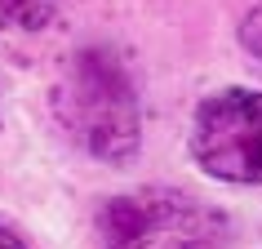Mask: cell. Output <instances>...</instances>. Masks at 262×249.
Wrapping results in <instances>:
<instances>
[{
	"mask_svg": "<svg viewBox=\"0 0 262 249\" xmlns=\"http://www.w3.org/2000/svg\"><path fill=\"white\" fill-rule=\"evenodd\" d=\"M54 116L76 147L98 160H129L142 142L138 85L116 54L80 49L54 85Z\"/></svg>",
	"mask_w": 262,
	"mask_h": 249,
	"instance_id": "cell-1",
	"label": "cell"
},
{
	"mask_svg": "<svg viewBox=\"0 0 262 249\" xmlns=\"http://www.w3.org/2000/svg\"><path fill=\"white\" fill-rule=\"evenodd\" d=\"M98 249H227V222L187 192L142 187L102 205Z\"/></svg>",
	"mask_w": 262,
	"mask_h": 249,
	"instance_id": "cell-2",
	"label": "cell"
},
{
	"mask_svg": "<svg viewBox=\"0 0 262 249\" xmlns=\"http://www.w3.org/2000/svg\"><path fill=\"white\" fill-rule=\"evenodd\" d=\"M191 156L209 178L258 187L262 182V94L222 89L205 98L191 125Z\"/></svg>",
	"mask_w": 262,
	"mask_h": 249,
	"instance_id": "cell-3",
	"label": "cell"
},
{
	"mask_svg": "<svg viewBox=\"0 0 262 249\" xmlns=\"http://www.w3.org/2000/svg\"><path fill=\"white\" fill-rule=\"evenodd\" d=\"M58 5L62 0H0V31H36L58 14Z\"/></svg>",
	"mask_w": 262,
	"mask_h": 249,
	"instance_id": "cell-4",
	"label": "cell"
},
{
	"mask_svg": "<svg viewBox=\"0 0 262 249\" xmlns=\"http://www.w3.org/2000/svg\"><path fill=\"white\" fill-rule=\"evenodd\" d=\"M240 45H245L249 54H253V58L262 63V5L245 18V23H240Z\"/></svg>",
	"mask_w": 262,
	"mask_h": 249,
	"instance_id": "cell-5",
	"label": "cell"
},
{
	"mask_svg": "<svg viewBox=\"0 0 262 249\" xmlns=\"http://www.w3.org/2000/svg\"><path fill=\"white\" fill-rule=\"evenodd\" d=\"M0 249H27V245H23V240L9 232V227H0Z\"/></svg>",
	"mask_w": 262,
	"mask_h": 249,
	"instance_id": "cell-6",
	"label": "cell"
}]
</instances>
